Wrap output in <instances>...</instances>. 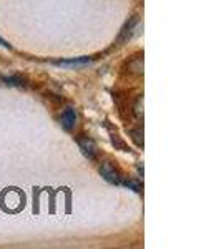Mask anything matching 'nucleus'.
<instances>
[{"mask_svg": "<svg viewBox=\"0 0 221 249\" xmlns=\"http://www.w3.org/2000/svg\"><path fill=\"white\" fill-rule=\"evenodd\" d=\"M98 171H100V175H102V178L110 184H122L123 181L122 170H120L113 161H110V160H105V161L100 163Z\"/></svg>", "mask_w": 221, "mask_h": 249, "instance_id": "1", "label": "nucleus"}, {"mask_svg": "<svg viewBox=\"0 0 221 249\" xmlns=\"http://www.w3.org/2000/svg\"><path fill=\"white\" fill-rule=\"evenodd\" d=\"M77 144H78L80 151H82V155L85 156L87 160L95 161V160L98 158V148H96V143L90 136H87V135L77 136Z\"/></svg>", "mask_w": 221, "mask_h": 249, "instance_id": "2", "label": "nucleus"}, {"mask_svg": "<svg viewBox=\"0 0 221 249\" xmlns=\"http://www.w3.org/2000/svg\"><path fill=\"white\" fill-rule=\"evenodd\" d=\"M125 71L128 75H135V77H142L143 75V53H138L135 57L125 62Z\"/></svg>", "mask_w": 221, "mask_h": 249, "instance_id": "3", "label": "nucleus"}, {"mask_svg": "<svg viewBox=\"0 0 221 249\" xmlns=\"http://www.w3.org/2000/svg\"><path fill=\"white\" fill-rule=\"evenodd\" d=\"M77 111H75V108L68 107L65 110L62 111V116H60V123H62V126L65 128L67 131H72L75 126H77Z\"/></svg>", "mask_w": 221, "mask_h": 249, "instance_id": "4", "label": "nucleus"}, {"mask_svg": "<svg viewBox=\"0 0 221 249\" xmlns=\"http://www.w3.org/2000/svg\"><path fill=\"white\" fill-rule=\"evenodd\" d=\"M92 60L93 58H90V57H77V58H70V60H55L54 65L63 67V68H80V67L88 65Z\"/></svg>", "mask_w": 221, "mask_h": 249, "instance_id": "5", "label": "nucleus"}, {"mask_svg": "<svg viewBox=\"0 0 221 249\" xmlns=\"http://www.w3.org/2000/svg\"><path fill=\"white\" fill-rule=\"evenodd\" d=\"M136 23H138V18H136V15H135V17H131L125 23V25H123V29H122V32H120L118 38H116V43H118V45H122L123 42H127V40L133 35V29H135Z\"/></svg>", "mask_w": 221, "mask_h": 249, "instance_id": "6", "label": "nucleus"}, {"mask_svg": "<svg viewBox=\"0 0 221 249\" xmlns=\"http://www.w3.org/2000/svg\"><path fill=\"white\" fill-rule=\"evenodd\" d=\"M131 111H133V116L136 120H142L143 122V95H138L133 102V107H131Z\"/></svg>", "mask_w": 221, "mask_h": 249, "instance_id": "7", "label": "nucleus"}, {"mask_svg": "<svg viewBox=\"0 0 221 249\" xmlns=\"http://www.w3.org/2000/svg\"><path fill=\"white\" fill-rule=\"evenodd\" d=\"M3 82H5L7 85H10V87H18V88L27 87V78L22 77V75H12V77H5V78H3Z\"/></svg>", "mask_w": 221, "mask_h": 249, "instance_id": "8", "label": "nucleus"}, {"mask_svg": "<svg viewBox=\"0 0 221 249\" xmlns=\"http://www.w3.org/2000/svg\"><path fill=\"white\" fill-rule=\"evenodd\" d=\"M130 136H131V140L135 142V144L138 148H143V128L142 126H138V128H130Z\"/></svg>", "mask_w": 221, "mask_h": 249, "instance_id": "9", "label": "nucleus"}, {"mask_svg": "<svg viewBox=\"0 0 221 249\" xmlns=\"http://www.w3.org/2000/svg\"><path fill=\"white\" fill-rule=\"evenodd\" d=\"M111 143L115 144V148H118V150H122V151H128V146H127V143L123 142L122 140V136H120L118 133H113V131H111Z\"/></svg>", "mask_w": 221, "mask_h": 249, "instance_id": "10", "label": "nucleus"}, {"mask_svg": "<svg viewBox=\"0 0 221 249\" xmlns=\"http://www.w3.org/2000/svg\"><path fill=\"white\" fill-rule=\"evenodd\" d=\"M122 184H125L127 188H130V190H133L136 193H142V184H140V181H136V179H131V178L125 179L123 178Z\"/></svg>", "mask_w": 221, "mask_h": 249, "instance_id": "11", "label": "nucleus"}, {"mask_svg": "<svg viewBox=\"0 0 221 249\" xmlns=\"http://www.w3.org/2000/svg\"><path fill=\"white\" fill-rule=\"evenodd\" d=\"M47 98L50 100L52 103H63V98L58 95H54V93H47Z\"/></svg>", "mask_w": 221, "mask_h": 249, "instance_id": "12", "label": "nucleus"}, {"mask_svg": "<svg viewBox=\"0 0 221 249\" xmlns=\"http://www.w3.org/2000/svg\"><path fill=\"white\" fill-rule=\"evenodd\" d=\"M0 45H3V47H5V48H12V47L9 45V43H7L5 40H3L2 37H0Z\"/></svg>", "mask_w": 221, "mask_h": 249, "instance_id": "13", "label": "nucleus"}]
</instances>
